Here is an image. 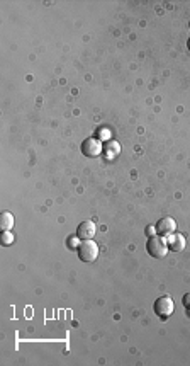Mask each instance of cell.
I'll use <instances>...</instances> for the list:
<instances>
[{
  "instance_id": "9a60e30c",
  "label": "cell",
  "mask_w": 190,
  "mask_h": 366,
  "mask_svg": "<svg viewBox=\"0 0 190 366\" xmlns=\"http://www.w3.org/2000/svg\"><path fill=\"white\" fill-rule=\"evenodd\" d=\"M189 26H190V22H189Z\"/></svg>"
},
{
  "instance_id": "52a82bcc",
  "label": "cell",
  "mask_w": 190,
  "mask_h": 366,
  "mask_svg": "<svg viewBox=\"0 0 190 366\" xmlns=\"http://www.w3.org/2000/svg\"><path fill=\"white\" fill-rule=\"evenodd\" d=\"M166 244H168V249L173 250V252H182L187 242H185V237L182 233H170L166 237Z\"/></svg>"
},
{
  "instance_id": "9c48e42d",
  "label": "cell",
  "mask_w": 190,
  "mask_h": 366,
  "mask_svg": "<svg viewBox=\"0 0 190 366\" xmlns=\"http://www.w3.org/2000/svg\"><path fill=\"white\" fill-rule=\"evenodd\" d=\"M104 152H105V155H107V159H114V157L121 152V146L117 141H107V143L104 145Z\"/></svg>"
},
{
  "instance_id": "6da1fadb",
  "label": "cell",
  "mask_w": 190,
  "mask_h": 366,
  "mask_svg": "<svg viewBox=\"0 0 190 366\" xmlns=\"http://www.w3.org/2000/svg\"><path fill=\"white\" fill-rule=\"evenodd\" d=\"M146 250L151 257L163 259V257L168 254V244H166V238H163L161 235H153V237H150L146 242Z\"/></svg>"
},
{
  "instance_id": "7c38bea8",
  "label": "cell",
  "mask_w": 190,
  "mask_h": 366,
  "mask_svg": "<svg viewBox=\"0 0 190 366\" xmlns=\"http://www.w3.org/2000/svg\"><path fill=\"white\" fill-rule=\"evenodd\" d=\"M182 303H184V307L187 308L189 315H190V293H185L184 298H182Z\"/></svg>"
},
{
  "instance_id": "5bb4252c",
  "label": "cell",
  "mask_w": 190,
  "mask_h": 366,
  "mask_svg": "<svg viewBox=\"0 0 190 366\" xmlns=\"http://www.w3.org/2000/svg\"><path fill=\"white\" fill-rule=\"evenodd\" d=\"M187 46H189V49H190V40L187 41Z\"/></svg>"
},
{
  "instance_id": "30bf717a",
  "label": "cell",
  "mask_w": 190,
  "mask_h": 366,
  "mask_svg": "<svg viewBox=\"0 0 190 366\" xmlns=\"http://www.w3.org/2000/svg\"><path fill=\"white\" fill-rule=\"evenodd\" d=\"M14 238L16 237L10 233V230H7V232H2V238L0 240H2V245H10L14 242Z\"/></svg>"
},
{
  "instance_id": "8992f818",
  "label": "cell",
  "mask_w": 190,
  "mask_h": 366,
  "mask_svg": "<svg viewBox=\"0 0 190 366\" xmlns=\"http://www.w3.org/2000/svg\"><path fill=\"white\" fill-rule=\"evenodd\" d=\"M175 229H177V223H175V220L172 217H165L157 223V232L161 237H168L170 233L175 232Z\"/></svg>"
},
{
  "instance_id": "4fadbf2b",
  "label": "cell",
  "mask_w": 190,
  "mask_h": 366,
  "mask_svg": "<svg viewBox=\"0 0 190 366\" xmlns=\"http://www.w3.org/2000/svg\"><path fill=\"white\" fill-rule=\"evenodd\" d=\"M155 230H157V229H153V227H148V229H146V233H148V235H150V237H153V233H155Z\"/></svg>"
},
{
  "instance_id": "ba28073f",
  "label": "cell",
  "mask_w": 190,
  "mask_h": 366,
  "mask_svg": "<svg viewBox=\"0 0 190 366\" xmlns=\"http://www.w3.org/2000/svg\"><path fill=\"white\" fill-rule=\"evenodd\" d=\"M14 223H16V220H14V215L10 213V211H2V215H0V229H2V232L12 230Z\"/></svg>"
},
{
  "instance_id": "3957f363",
  "label": "cell",
  "mask_w": 190,
  "mask_h": 366,
  "mask_svg": "<svg viewBox=\"0 0 190 366\" xmlns=\"http://www.w3.org/2000/svg\"><path fill=\"white\" fill-rule=\"evenodd\" d=\"M153 310L159 319L165 320V319H168L170 315L173 314L175 303L168 295H163V296H159V298H157V302H155V305H153Z\"/></svg>"
},
{
  "instance_id": "277c9868",
  "label": "cell",
  "mask_w": 190,
  "mask_h": 366,
  "mask_svg": "<svg viewBox=\"0 0 190 366\" xmlns=\"http://www.w3.org/2000/svg\"><path fill=\"white\" fill-rule=\"evenodd\" d=\"M104 152V145H102L100 138H87L82 143V153L89 159H95Z\"/></svg>"
},
{
  "instance_id": "7a4b0ae2",
  "label": "cell",
  "mask_w": 190,
  "mask_h": 366,
  "mask_svg": "<svg viewBox=\"0 0 190 366\" xmlns=\"http://www.w3.org/2000/svg\"><path fill=\"white\" fill-rule=\"evenodd\" d=\"M77 252H78L80 261H83V263H94L98 257V247L94 240H82Z\"/></svg>"
},
{
  "instance_id": "8fae6325",
  "label": "cell",
  "mask_w": 190,
  "mask_h": 366,
  "mask_svg": "<svg viewBox=\"0 0 190 366\" xmlns=\"http://www.w3.org/2000/svg\"><path fill=\"white\" fill-rule=\"evenodd\" d=\"M80 238L78 237H70L68 238V247H71V249H78V245H80Z\"/></svg>"
},
{
  "instance_id": "5b68a950",
  "label": "cell",
  "mask_w": 190,
  "mask_h": 366,
  "mask_svg": "<svg viewBox=\"0 0 190 366\" xmlns=\"http://www.w3.org/2000/svg\"><path fill=\"white\" fill-rule=\"evenodd\" d=\"M97 233V225L92 222H82L77 229V237L80 240H92Z\"/></svg>"
}]
</instances>
